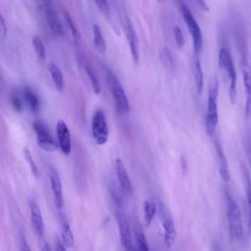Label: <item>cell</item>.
<instances>
[{
  "label": "cell",
  "instance_id": "1",
  "mask_svg": "<svg viewBox=\"0 0 251 251\" xmlns=\"http://www.w3.org/2000/svg\"><path fill=\"white\" fill-rule=\"evenodd\" d=\"M226 218L229 237L233 241H241L244 237V229L241 220L240 209L228 191H226Z\"/></svg>",
  "mask_w": 251,
  "mask_h": 251
},
{
  "label": "cell",
  "instance_id": "2",
  "mask_svg": "<svg viewBox=\"0 0 251 251\" xmlns=\"http://www.w3.org/2000/svg\"><path fill=\"white\" fill-rule=\"evenodd\" d=\"M219 66L223 70L228 79V98L230 104H235L237 98V75L229 50L222 47L219 52Z\"/></svg>",
  "mask_w": 251,
  "mask_h": 251
},
{
  "label": "cell",
  "instance_id": "3",
  "mask_svg": "<svg viewBox=\"0 0 251 251\" xmlns=\"http://www.w3.org/2000/svg\"><path fill=\"white\" fill-rule=\"evenodd\" d=\"M218 96H219V83L217 78L211 80L208 91L207 112H206V130L210 136H214L219 122L218 111Z\"/></svg>",
  "mask_w": 251,
  "mask_h": 251
},
{
  "label": "cell",
  "instance_id": "4",
  "mask_svg": "<svg viewBox=\"0 0 251 251\" xmlns=\"http://www.w3.org/2000/svg\"><path fill=\"white\" fill-rule=\"evenodd\" d=\"M106 76L117 112L120 114H127L129 112V102L120 80L111 69L106 70Z\"/></svg>",
  "mask_w": 251,
  "mask_h": 251
},
{
  "label": "cell",
  "instance_id": "5",
  "mask_svg": "<svg viewBox=\"0 0 251 251\" xmlns=\"http://www.w3.org/2000/svg\"><path fill=\"white\" fill-rule=\"evenodd\" d=\"M180 12H181L183 21L186 25V27L190 32L192 42H193L194 53L199 55L202 50V47H203V37H202L201 28H200L198 23L196 22L194 16L192 15L191 11L189 10V8L186 5H184L183 3L180 4Z\"/></svg>",
  "mask_w": 251,
  "mask_h": 251
},
{
  "label": "cell",
  "instance_id": "6",
  "mask_svg": "<svg viewBox=\"0 0 251 251\" xmlns=\"http://www.w3.org/2000/svg\"><path fill=\"white\" fill-rule=\"evenodd\" d=\"M91 134L98 145H104L108 141L109 128L106 116L103 110L97 109L91 119Z\"/></svg>",
  "mask_w": 251,
  "mask_h": 251
},
{
  "label": "cell",
  "instance_id": "7",
  "mask_svg": "<svg viewBox=\"0 0 251 251\" xmlns=\"http://www.w3.org/2000/svg\"><path fill=\"white\" fill-rule=\"evenodd\" d=\"M158 210H159L161 224L164 231V244L167 248H171L175 243V240L176 237L175 222L173 220V217L169 209L163 202H159Z\"/></svg>",
  "mask_w": 251,
  "mask_h": 251
},
{
  "label": "cell",
  "instance_id": "8",
  "mask_svg": "<svg viewBox=\"0 0 251 251\" xmlns=\"http://www.w3.org/2000/svg\"><path fill=\"white\" fill-rule=\"evenodd\" d=\"M37 145L46 152H53L59 148L58 142L55 141L48 127L40 121L34 122L32 125Z\"/></svg>",
  "mask_w": 251,
  "mask_h": 251
},
{
  "label": "cell",
  "instance_id": "9",
  "mask_svg": "<svg viewBox=\"0 0 251 251\" xmlns=\"http://www.w3.org/2000/svg\"><path fill=\"white\" fill-rule=\"evenodd\" d=\"M116 220L118 224L119 228V234H120V240L122 243V246L126 251H129L132 247L133 240L131 236V230H130V225L124 214V211L120 205L117 204L116 207Z\"/></svg>",
  "mask_w": 251,
  "mask_h": 251
},
{
  "label": "cell",
  "instance_id": "10",
  "mask_svg": "<svg viewBox=\"0 0 251 251\" xmlns=\"http://www.w3.org/2000/svg\"><path fill=\"white\" fill-rule=\"evenodd\" d=\"M124 27L126 31V36L127 39L130 55L132 58V61L137 64L139 61V55H140V46H139V39L136 33V30L131 24L130 20L126 17L125 22H124Z\"/></svg>",
  "mask_w": 251,
  "mask_h": 251
},
{
  "label": "cell",
  "instance_id": "11",
  "mask_svg": "<svg viewBox=\"0 0 251 251\" xmlns=\"http://www.w3.org/2000/svg\"><path fill=\"white\" fill-rule=\"evenodd\" d=\"M56 134L61 152L65 155H69L72 151V139L69 127L63 120H59L56 124Z\"/></svg>",
  "mask_w": 251,
  "mask_h": 251
},
{
  "label": "cell",
  "instance_id": "12",
  "mask_svg": "<svg viewBox=\"0 0 251 251\" xmlns=\"http://www.w3.org/2000/svg\"><path fill=\"white\" fill-rule=\"evenodd\" d=\"M49 178H50V185L53 194V199L55 206L60 214H62V210L64 207V196H63V188L61 178L57 171L53 168L50 169L49 172Z\"/></svg>",
  "mask_w": 251,
  "mask_h": 251
},
{
  "label": "cell",
  "instance_id": "13",
  "mask_svg": "<svg viewBox=\"0 0 251 251\" xmlns=\"http://www.w3.org/2000/svg\"><path fill=\"white\" fill-rule=\"evenodd\" d=\"M115 172L123 193L126 196H130L132 194V184L127 171L120 158H117L115 160Z\"/></svg>",
  "mask_w": 251,
  "mask_h": 251
},
{
  "label": "cell",
  "instance_id": "14",
  "mask_svg": "<svg viewBox=\"0 0 251 251\" xmlns=\"http://www.w3.org/2000/svg\"><path fill=\"white\" fill-rule=\"evenodd\" d=\"M131 227L133 231L134 240L132 247L129 251H150L144 230L141 226V224L136 218H132Z\"/></svg>",
  "mask_w": 251,
  "mask_h": 251
},
{
  "label": "cell",
  "instance_id": "15",
  "mask_svg": "<svg viewBox=\"0 0 251 251\" xmlns=\"http://www.w3.org/2000/svg\"><path fill=\"white\" fill-rule=\"evenodd\" d=\"M29 212H30V222H31L33 230L39 238H42L44 235L43 217H42L39 206L34 200H31L29 203Z\"/></svg>",
  "mask_w": 251,
  "mask_h": 251
},
{
  "label": "cell",
  "instance_id": "16",
  "mask_svg": "<svg viewBox=\"0 0 251 251\" xmlns=\"http://www.w3.org/2000/svg\"><path fill=\"white\" fill-rule=\"evenodd\" d=\"M241 72L245 92V115L248 116L251 112V70L245 60L241 63Z\"/></svg>",
  "mask_w": 251,
  "mask_h": 251
},
{
  "label": "cell",
  "instance_id": "17",
  "mask_svg": "<svg viewBox=\"0 0 251 251\" xmlns=\"http://www.w3.org/2000/svg\"><path fill=\"white\" fill-rule=\"evenodd\" d=\"M191 69H192L196 93L198 95H201L203 92V87H204V75H203V71L201 68V63L199 60V55H197L195 53L193 54L192 59H191Z\"/></svg>",
  "mask_w": 251,
  "mask_h": 251
},
{
  "label": "cell",
  "instance_id": "18",
  "mask_svg": "<svg viewBox=\"0 0 251 251\" xmlns=\"http://www.w3.org/2000/svg\"><path fill=\"white\" fill-rule=\"evenodd\" d=\"M215 147H216V152H217V158H218V169H219V174L221 178L227 182L230 180V173H229V168L227 164V160L225 156L223 147L219 141L215 142Z\"/></svg>",
  "mask_w": 251,
  "mask_h": 251
},
{
  "label": "cell",
  "instance_id": "19",
  "mask_svg": "<svg viewBox=\"0 0 251 251\" xmlns=\"http://www.w3.org/2000/svg\"><path fill=\"white\" fill-rule=\"evenodd\" d=\"M46 19L51 32L55 36H63L64 35V27L59 19L58 15L51 8L46 9Z\"/></svg>",
  "mask_w": 251,
  "mask_h": 251
},
{
  "label": "cell",
  "instance_id": "20",
  "mask_svg": "<svg viewBox=\"0 0 251 251\" xmlns=\"http://www.w3.org/2000/svg\"><path fill=\"white\" fill-rule=\"evenodd\" d=\"M22 93H23L25 105L29 108V110L32 113L36 114L40 108V100H39V97L37 96V94L33 91V89H31L29 87H25L23 89Z\"/></svg>",
  "mask_w": 251,
  "mask_h": 251
},
{
  "label": "cell",
  "instance_id": "21",
  "mask_svg": "<svg viewBox=\"0 0 251 251\" xmlns=\"http://www.w3.org/2000/svg\"><path fill=\"white\" fill-rule=\"evenodd\" d=\"M61 240L67 248H73L75 245V237L71 226L64 216H61Z\"/></svg>",
  "mask_w": 251,
  "mask_h": 251
},
{
  "label": "cell",
  "instance_id": "22",
  "mask_svg": "<svg viewBox=\"0 0 251 251\" xmlns=\"http://www.w3.org/2000/svg\"><path fill=\"white\" fill-rule=\"evenodd\" d=\"M79 64L84 72V74L86 75V76L88 77L89 79V82L91 84V87H92V90L95 94H99L101 92V86H100V83H99V80L97 78V76L95 75L94 72L92 71V69L90 68L89 64L87 63V61L84 59V58H79Z\"/></svg>",
  "mask_w": 251,
  "mask_h": 251
},
{
  "label": "cell",
  "instance_id": "23",
  "mask_svg": "<svg viewBox=\"0 0 251 251\" xmlns=\"http://www.w3.org/2000/svg\"><path fill=\"white\" fill-rule=\"evenodd\" d=\"M48 70H49L50 76H51V79L53 81L55 88L58 91H62L65 86V80H64V75H63L61 70L58 68L57 65H55L53 63L49 64Z\"/></svg>",
  "mask_w": 251,
  "mask_h": 251
},
{
  "label": "cell",
  "instance_id": "24",
  "mask_svg": "<svg viewBox=\"0 0 251 251\" xmlns=\"http://www.w3.org/2000/svg\"><path fill=\"white\" fill-rule=\"evenodd\" d=\"M92 32H93V43L95 48L98 50L99 53H104L107 49L106 40L98 25L94 24L92 25Z\"/></svg>",
  "mask_w": 251,
  "mask_h": 251
},
{
  "label": "cell",
  "instance_id": "25",
  "mask_svg": "<svg viewBox=\"0 0 251 251\" xmlns=\"http://www.w3.org/2000/svg\"><path fill=\"white\" fill-rule=\"evenodd\" d=\"M243 176H244V183H245V194H246V201L248 204V230L251 234V180L248 175V172L243 169Z\"/></svg>",
  "mask_w": 251,
  "mask_h": 251
},
{
  "label": "cell",
  "instance_id": "26",
  "mask_svg": "<svg viewBox=\"0 0 251 251\" xmlns=\"http://www.w3.org/2000/svg\"><path fill=\"white\" fill-rule=\"evenodd\" d=\"M143 211H144V220H145L146 226H149V225L152 223L158 211V206L154 201L146 200L143 205Z\"/></svg>",
  "mask_w": 251,
  "mask_h": 251
},
{
  "label": "cell",
  "instance_id": "27",
  "mask_svg": "<svg viewBox=\"0 0 251 251\" xmlns=\"http://www.w3.org/2000/svg\"><path fill=\"white\" fill-rule=\"evenodd\" d=\"M65 20H66V22H67V25H68V26H69V28H70V31H71V33H72V36H73L74 40H75L76 43L80 42V40H81L80 31H79V29H78V27H77L75 22L73 20V18L71 17V15H70L68 12H65Z\"/></svg>",
  "mask_w": 251,
  "mask_h": 251
},
{
  "label": "cell",
  "instance_id": "28",
  "mask_svg": "<svg viewBox=\"0 0 251 251\" xmlns=\"http://www.w3.org/2000/svg\"><path fill=\"white\" fill-rule=\"evenodd\" d=\"M32 46H33V50H34L37 58L39 60L43 61L46 57V50H45V46H44L41 38L38 36H34L32 38Z\"/></svg>",
  "mask_w": 251,
  "mask_h": 251
},
{
  "label": "cell",
  "instance_id": "29",
  "mask_svg": "<svg viewBox=\"0 0 251 251\" xmlns=\"http://www.w3.org/2000/svg\"><path fill=\"white\" fill-rule=\"evenodd\" d=\"M23 154H24V158L25 160L26 161V163L28 164V167H29V170L31 172V174L34 176V177H38V168L32 158V155L29 151V149L27 147H25L23 149Z\"/></svg>",
  "mask_w": 251,
  "mask_h": 251
},
{
  "label": "cell",
  "instance_id": "30",
  "mask_svg": "<svg viewBox=\"0 0 251 251\" xmlns=\"http://www.w3.org/2000/svg\"><path fill=\"white\" fill-rule=\"evenodd\" d=\"M24 104L25 103V100H24V96H23V93H19V92H14L12 95H11V105L13 107V109L16 111V112H21L23 107H24Z\"/></svg>",
  "mask_w": 251,
  "mask_h": 251
},
{
  "label": "cell",
  "instance_id": "31",
  "mask_svg": "<svg viewBox=\"0 0 251 251\" xmlns=\"http://www.w3.org/2000/svg\"><path fill=\"white\" fill-rule=\"evenodd\" d=\"M160 58L163 63V65L167 68H171L173 65V57L168 47H163L160 52Z\"/></svg>",
  "mask_w": 251,
  "mask_h": 251
},
{
  "label": "cell",
  "instance_id": "32",
  "mask_svg": "<svg viewBox=\"0 0 251 251\" xmlns=\"http://www.w3.org/2000/svg\"><path fill=\"white\" fill-rule=\"evenodd\" d=\"M173 33H174L175 41H176V44L177 48L181 49L184 45V36L182 34V31H181L180 27L177 26V25H175L174 29H173Z\"/></svg>",
  "mask_w": 251,
  "mask_h": 251
},
{
  "label": "cell",
  "instance_id": "33",
  "mask_svg": "<svg viewBox=\"0 0 251 251\" xmlns=\"http://www.w3.org/2000/svg\"><path fill=\"white\" fill-rule=\"evenodd\" d=\"M244 148H245L248 162L251 168V132H248L247 135L244 137Z\"/></svg>",
  "mask_w": 251,
  "mask_h": 251
},
{
  "label": "cell",
  "instance_id": "34",
  "mask_svg": "<svg viewBox=\"0 0 251 251\" xmlns=\"http://www.w3.org/2000/svg\"><path fill=\"white\" fill-rule=\"evenodd\" d=\"M96 4V6L98 7V9L104 13V14H108L110 11V7H109V3L108 0H93Z\"/></svg>",
  "mask_w": 251,
  "mask_h": 251
},
{
  "label": "cell",
  "instance_id": "35",
  "mask_svg": "<svg viewBox=\"0 0 251 251\" xmlns=\"http://www.w3.org/2000/svg\"><path fill=\"white\" fill-rule=\"evenodd\" d=\"M19 251H32L29 247V245L27 244V241L25 237V235L21 234L20 236V240H19Z\"/></svg>",
  "mask_w": 251,
  "mask_h": 251
},
{
  "label": "cell",
  "instance_id": "36",
  "mask_svg": "<svg viewBox=\"0 0 251 251\" xmlns=\"http://www.w3.org/2000/svg\"><path fill=\"white\" fill-rule=\"evenodd\" d=\"M7 32H8V27H7L4 17L1 15V17H0V35H1L2 40L6 37Z\"/></svg>",
  "mask_w": 251,
  "mask_h": 251
},
{
  "label": "cell",
  "instance_id": "37",
  "mask_svg": "<svg viewBox=\"0 0 251 251\" xmlns=\"http://www.w3.org/2000/svg\"><path fill=\"white\" fill-rule=\"evenodd\" d=\"M193 1L195 2V4H196L202 11H204V12L209 11V7H208V5L206 4V2H205L204 0H193Z\"/></svg>",
  "mask_w": 251,
  "mask_h": 251
},
{
  "label": "cell",
  "instance_id": "38",
  "mask_svg": "<svg viewBox=\"0 0 251 251\" xmlns=\"http://www.w3.org/2000/svg\"><path fill=\"white\" fill-rule=\"evenodd\" d=\"M55 251H67V247L66 245L63 243V241L61 239H57L56 240V245H55Z\"/></svg>",
  "mask_w": 251,
  "mask_h": 251
},
{
  "label": "cell",
  "instance_id": "39",
  "mask_svg": "<svg viewBox=\"0 0 251 251\" xmlns=\"http://www.w3.org/2000/svg\"><path fill=\"white\" fill-rule=\"evenodd\" d=\"M40 251H51V248H50L49 244H48L46 241H43V242L41 243Z\"/></svg>",
  "mask_w": 251,
  "mask_h": 251
},
{
  "label": "cell",
  "instance_id": "40",
  "mask_svg": "<svg viewBox=\"0 0 251 251\" xmlns=\"http://www.w3.org/2000/svg\"><path fill=\"white\" fill-rule=\"evenodd\" d=\"M42 1H43L45 4H49V3L51 2V0H42Z\"/></svg>",
  "mask_w": 251,
  "mask_h": 251
},
{
  "label": "cell",
  "instance_id": "41",
  "mask_svg": "<svg viewBox=\"0 0 251 251\" xmlns=\"http://www.w3.org/2000/svg\"><path fill=\"white\" fill-rule=\"evenodd\" d=\"M157 1H159V2H161V1H162V0H157Z\"/></svg>",
  "mask_w": 251,
  "mask_h": 251
}]
</instances>
